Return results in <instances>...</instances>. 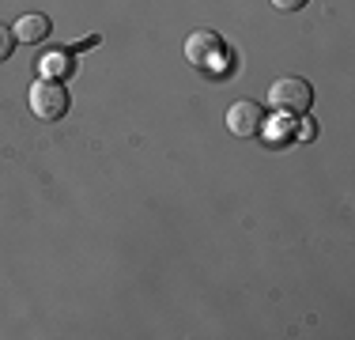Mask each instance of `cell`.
<instances>
[{
	"label": "cell",
	"instance_id": "cell-6",
	"mask_svg": "<svg viewBox=\"0 0 355 340\" xmlns=\"http://www.w3.org/2000/svg\"><path fill=\"white\" fill-rule=\"evenodd\" d=\"M72 68H76V61H72L69 49H49V53L42 57V76H46V80H64Z\"/></svg>",
	"mask_w": 355,
	"mask_h": 340
},
{
	"label": "cell",
	"instance_id": "cell-3",
	"mask_svg": "<svg viewBox=\"0 0 355 340\" xmlns=\"http://www.w3.org/2000/svg\"><path fill=\"white\" fill-rule=\"evenodd\" d=\"M268 99H272V106L284 110V114H306L310 102H314V87H310L302 76H284V80H276L272 87H268Z\"/></svg>",
	"mask_w": 355,
	"mask_h": 340
},
{
	"label": "cell",
	"instance_id": "cell-8",
	"mask_svg": "<svg viewBox=\"0 0 355 340\" xmlns=\"http://www.w3.org/2000/svg\"><path fill=\"white\" fill-rule=\"evenodd\" d=\"M295 136H299V140H314L318 136V129L310 125V117H302V125H295Z\"/></svg>",
	"mask_w": 355,
	"mask_h": 340
},
{
	"label": "cell",
	"instance_id": "cell-7",
	"mask_svg": "<svg viewBox=\"0 0 355 340\" xmlns=\"http://www.w3.org/2000/svg\"><path fill=\"white\" fill-rule=\"evenodd\" d=\"M15 49V31L12 27H0V61H8Z\"/></svg>",
	"mask_w": 355,
	"mask_h": 340
},
{
	"label": "cell",
	"instance_id": "cell-10",
	"mask_svg": "<svg viewBox=\"0 0 355 340\" xmlns=\"http://www.w3.org/2000/svg\"><path fill=\"white\" fill-rule=\"evenodd\" d=\"M91 46H98V34H91V38H76L69 46V53H72V49H91Z\"/></svg>",
	"mask_w": 355,
	"mask_h": 340
},
{
	"label": "cell",
	"instance_id": "cell-5",
	"mask_svg": "<svg viewBox=\"0 0 355 340\" xmlns=\"http://www.w3.org/2000/svg\"><path fill=\"white\" fill-rule=\"evenodd\" d=\"M12 31H15V42H27V46H31V42H46L53 27H49V15L31 12V15H23V19L15 23Z\"/></svg>",
	"mask_w": 355,
	"mask_h": 340
},
{
	"label": "cell",
	"instance_id": "cell-9",
	"mask_svg": "<svg viewBox=\"0 0 355 340\" xmlns=\"http://www.w3.org/2000/svg\"><path fill=\"white\" fill-rule=\"evenodd\" d=\"M276 12H299V8H306V0H272Z\"/></svg>",
	"mask_w": 355,
	"mask_h": 340
},
{
	"label": "cell",
	"instance_id": "cell-4",
	"mask_svg": "<svg viewBox=\"0 0 355 340\" xmlns=\"http://www.w3.org/2000/svg\"><path fill=\"white\" fill-rule=\"evenodd\" d=\"M227 129H231L234 136H242V140L261 136V129H265V110H261L257 102H250V99L234 102V106L227 110Z\"/></svg>",
	"mask_w": 355,
	"mask_h": 340
},
{
	"label": "cell",
	"instance_id": "cell-1",
	"mask_svg": "<svg viewBox=\"0 0 355 340\" xmlns=\"http://www.w3.org/2000/svg\"><path fill=\"white\" fill-rule=\"evenodd\" d=\"M185 61L193 68H200V72H227V61H231V49H227V42L219 38L216 31H193L189 38H185Z\"/></svg>",
	"mask_w": 355,
	"mask_h": 340
},
{
	"label": "cell",
	"instance_id": "cell-2",
	"mask_svg": "<svg viewBox=\"0 0 355 340\" xmlns=\"http://www.w3.org/2000/svg\"><path fill=\"white\" fill-rule=\"evenodd\" d=\"M31 114L38 117V121H61L64 114H69V91H64L61 80H42L31 87Z\"/></svg>",
	"mask_w": 355,
	"mask_h": 340
}]
</instances>
